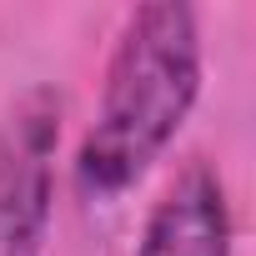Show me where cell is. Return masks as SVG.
Instances as JSON below:
<instances>
[{"instance_id":"1","label":"cell","mask_w":256,"mask_h":256,"mask_svg":"<svg viewBox=\"0 0 256 256\" xmlns=\"http://www.w3.org/2000/svg\"><path fill=\"white\" fill-rule=\"evenodd\" d=\"M201 96V26L181 0L136 6L106 66L100 110L76 151V191L110 206L181 136Z\"/></svg>"},{"instance_id":"2","label":"cell","mask_w":256,"mask_h":256,"mask_svg":"<svg viewBox=\"0 0 256 256\" xmlns=\"http://www.w3.org/2000/svg\"><path fill=\"white\" fill-rule=\"evenodd\" d=\"M60 90L30 86L0 120V256H40L56 211Z\"/></svg>"},{"instance_id":"3","label":"cell","mask_w":256,"mask_h":256,"mask_svg":"<svg viewBox=\"0 0 256 256\" xmlns=\"http://www.w3.org/2000/svg\"><path fill=\"white\" fill-rule=\"evenodd\" d=\"M136 256H236L226 186L211 166L191 161L151 206Z\"/></svg>"}]
</instances>
